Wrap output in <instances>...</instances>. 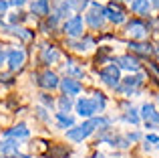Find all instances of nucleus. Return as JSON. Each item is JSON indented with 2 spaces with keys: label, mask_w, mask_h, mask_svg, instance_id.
I'll list each match as a JSON object with an SVG mask.
<instances>
[{
  "label": "nucleus",
  "mask_w": 159,
  "mask_h": 158,
  "mask_svg": "<svg viewBox=\"0 0 159 158\" xmlns=\"http://www.w3.org/2000/svg\"><path fill=\"white\" fill-rule=\"evenodd\" d=\"M20 154V140L4 138L0 142V156L2 158H16Z\"/></svg>",
  "instance_id": "obj_8"
},
{
  "label": "nucleus",
  "mask_w": 159,
  "mask_h": 158,
  "mask_svg": "<svg viewBox=\"0 0 159 158\" xmlns=\"http://www.w3.org/2000/svg\"><path fill=\"white\" fill-rule=\"evenodd\" d=\"M125 122H129V124H133V126H137V124H139V111H137V110H133V107H131V110H127V114H125Z\"/></svg>",
  "instance_id": "obj_25"
},
{
  "label": "nucleus",
  "mask_w": 159,
  "mask_h": 158,
  "mask_svg": "<svg viewBox=\"0 0 159 158\" xmlns=\"http://www.w3.org/2000/svg\"><path fill=\"white\" fill-rule=\"evenodd\" d=\"M131 10L135 12V14H149V10H151V2L149 0H131Z\"/></svg>",
  "instance_id": "obj_17"
},
{
  "label": "nucleus",
  "mask_w": 159,
  "mask_h": 158,
  "mask_svg": "<svg viewBox=\"0 0 159 158\" xmlns=\"http://www.w3.org/2000/svg\"><path fill=\"white\" fill-rule=\"evenodd\" d=\"M69 73H70V75H75V79H77V77H85V71H83L81 67H75L73 61H69Z\"/></svg>",
  "instance_id": "obj_26"
},
{
  "label": "nucleus",
  "mask_w": 159,
  "mask_h": 158,
  "mask_svg": "<svg viewBox=\"0 0 159 158\" xmlns=\"http://www.w3.org/2000/svg\"><path fill=\"white\" fill-rule=\"evenodd\" d=\"M32 77H36V83H39L43 89H47V91H52V89H57L58 87V83H61V79H58V75L54 71H44V73H40V75H32Z\"/></svg>",
  "instance_id": "obj_7"
},
{
  "label": "nucleus",
  "mask_w": 159,
  "mask_h": 158,
  "mask_svg": "<svg viewBox=\"0 0 159 158\" xmlns=\"http://www.w3.org/2000/svg\"><path fill=\"white\" fill-rule=\"evenodd\" d=\"M127 32L131 35L133 41H143L145 37H147L149 31H147V27H145L143 20L133 18V20H129V22H127Z\"/></svg>",
  "instance_id": "obj_9"
},
{
  "label": "nucleus",
  "mask_w": 159,
  "mask_h": 158,
  "mask_svg": "<svg viewBox=\"0 0 159 158\" xmlns=\"http://www.w3.org/2000/svg\"><path fill=\"white\" fill-rule=\"evenodd\" d=\"M91 99L97 103L99 111H103L107 107V97H105V93H101V91H93V97H91Z\"/></svg>",
  "instance_id": "obj_24"
},
{
  "label": "nucleus",
  "mask_w": 159,
  "mask_h": 158,
  "mask_svg": "<svg viewBox=\"0 0 159 158\" xmlns=\"http://www.w3.org/2000/svg\"><path fill=\"white\" fill-rule=\"evenodd\" d=\"M145 142H149V144H157V142H159V136H155V134H147V136H145Z\"/></svg>",
  "instance_id": "obj_33"
},
{
  "label": "nucleus",
  "mask_w": 159,
  "mask_h": 158,
  "mask_svg": "<svg viewBox=\"0 0 159 158\" xmlns=\"http://www.w3.org/2000/svg\"><path fill=\"white\" fill-rule=\"evenodd\" d=\"M58 87L62 89V95H70V97H75V95H79V93L83 91V83L79 81V79H75V77H65V79H61Z\"/></svg>",
  "instance_id": "obj_10"
},
{
  "label": "nucleus",
  "mask_w": 159,
  "mask_h": 158,
  "mask_svg": "<svg viewBox=\"0 0 159 158\" xmlns=\"http://www.w3.org/2000/svg\"><path fill=\"white\" fill-rule=\"evenodd\" d=\"M117 67L123 69V71H139L141 63L137 57H131V55H123L117 59Z\"/></svg>",
  "instance_id": "obj_13"
},
{
  "label": "nucleus",
  "mask_w": 159,
  "mask_h": 158,
  "mask_svg": "<svg viewBox=\"0 0 159 158\" xmlns=\"http://www.w3.org/2000/svg\"><path fill=\"white\" fill-rule=\"evenodd\" d=\"M109 124H111V120L109 118H89L87 122L79 124V126H73L66 130V138L70 140V142H83V140H87L91 134H93L95 130H103V128H109Z\"/></svg>",
  "instance_id": "obj_1"
},
{
  "label": "nucleus",
  "mask_w": 159,
  "mask_h": 158,
  "mask_svg": "<svg viewBox=\"0 0 159 158\" xmlns=\"http://www.w3.org/2000/svg\"><path fill=\"white\" fill-rule=\"evenodd\" d=\"M93 47V39H89V37H85V39H81V41H70V49H75V51H79V53H85V51H89V49Z\"/></svg>",
  "instance_id": "obj_20"
},
{
  "label": "nucleus",
  "mask_w": 159,
  "mask_h": 158,
  "mask_svg": "<svg viewBox=\"0 0 159 158\" xmlns=\"http://www.w3.org/2000/svg\"><path fill=\"white\" fill-rule=\"evenodd\" d=\"M0 158H2V156H0Z\"/></svg>",
  "instance_id": "obj_42"
},
{
  "label": "nucleus",
  "mask_w": 159,
  "mask_h": 158,
  "mask_svg": "<svg viewBox=\"0 0 159 158\" xmlns=\"http://www.w3.org/2000/svg\"><path fill=\"white\" fill-rule=\"evenodd\" d=\"M24 18H26V16H24L22 12H14V14H10V16H8V22H10L12 27H14L16 22H22Z\"/></svg>",
  "instance_id": "obj_27"
},
{
  "label": "nucleus",
  "mask_w": 159,
  "mask_h": 158,
  "mask_svg": "<svg viewBox=\"0 0 159 158\" xmlns=\"http://www.w3.org/2000/svg\"><path fill=\"white\" fill-rule=\"evenodd\" d=\"M155 146H157V148H159V142H157V144H155Z\"/></svg>",
  "instance_id": "obj_39"
},
{
  "label": "nucleus",
  "mask_w": 159,
  "mask_h": 158,
  "mask_svg": "<svg viewBox=\"0 0 159 158\" xmlns=\"http://www.w3.org/2000/svg\"><path fill=\"white\" fill-rule=\"evenodd\" d=\"M121 69L117 67V65H107V67H103L101 71H99V77H101V81L105 83L107 87H113V89H117L121 83V75H119Z\"/></svg>",
  "instance_id": "obj_6"
},
{
  "label": "nucleus",
  "mask_w": 159,
  "mask_h": 158,
  "mask_svg": "<svg viewBox=\"0 0 159 158\" xmlns=\"http://www.w3.org/2000/svg\"><path fill=\"white\" fill-rule=\"evenodd\" d=\"M83 28H85V18L81 14H73L70 18H66L62 22V32L66 37H70V39H81Z\"/></svg>",
  "instance_id": "obj_2"
},
{
  "label": "nucleus",
  "mask_w": 159,
  "mask_h": 158,
  "mask_svg": "<svg viewBox=\"0 0 159 158\" xmlns=\"http://www.w3.org/2000/svg\"><path fill=\"white\" fill-rule=\"evenodd\" d=\"M153 51H155V55H157V59H159V45H157L155 49H153Z\"/></svg>",
  "instance_id": "obj_36"
},
{
  "label": "nucleus",
  "mask_w": 159,
  "mask_h": 158,
  "mask_svg": "<svg viewBox=\"0 0 159 158\" xmlns=\"http://www.w3.org/2000/svg\"><path fill=\"white\" fill-rule=\"evenodd\" d=\"M75 110H77V114L81 116V118H95L97 114H101L99 111V107H97V103L93 101L91 97H81V99H77L75 101Z\"/></svg>",
  "instance_id": "obj_5"
},
{
  "label": "nucleus",
  "mask_w": 159,
  "mask_h": 158,
  "mask_svg": "<svg viewBox=\"0 0 159 158\" xmlns=\"http://www.w3.org/2000/svg\"><path fill=\"white\" fill-rule=\"evenodd\" d=\"M8 0H0V14H6V10H8Z\"/></svg>",
  "instance_id": "obj_34"
},
{
  "label": "nucleus",
  "mask_w": 159,
  "mask_h": 158,
  "mask_svg": "<svg viewBox=\"0 0 159 158\" xmlns=\"http://www.w3.org/2000/svg\"><path fill=\"white\" fill-rule=\"evenodd\" d=\"M36 118H39V120H44V122H47V120H48L47 110H44V107H36Z\"/></svg>",
  "instance_id": "obj_30"
},
{
  "label": "nucleus",
  "mask_w": 159,
  "mask_h": 158,
  "mask_svg": "<svg viewBox=\"0 0 159 158\" xmlns=\"http://www.w3.org/2000/svg\"><path fill=\"white\" fill-rule=\"evenodd\" d=\"M8 4L14 6V8H22L24 4H26V0H8Z\"/></svg>",
  "instance_id": "obj_32"
},
{
  "label": "nucleus",
  "mask_w": 159,
  "mask_h": 158,
  "mask_svg": "<svg viewBox=\"0 0 159 158\" xmlns=\"http://www.w3.org/2000/svg\"><path fill=\"white\" fill-rule=\"evenodd\" d=\"M117 2H121V0H117Z\"/></svg>",
  "instance_id": "obj_40"
},
{
  "label": "nucleus",
  "mask_w": 159,
  "mask_h": 158,
  "mask_svg": "<svg viewBox=\"0 0 159 158\" xmlns=\"http://www.w3.org/2000/svg\"><path fill=\"white\" fill-rule=\"evenodd\" d=\"M143 85V75H129L123 79V87H119L121 91H129V89H135V87Z\"/></svg>",
  "instance_id": "obj_18"
},
{
  "label": "nucleus",
  "mask_w": 159,
  "mask_h": 158,
  "mask_svg": "<svg viewBox=\"0 0 159 158\" xmlns=\"http://www.w3.org/2000/svg\"><path fill=\"white\" fill-rule=\"evenodd\" d=\"M10 28H12V32H14V37H18L20 41H32L34 39V32L24 28V27H10Z\"/></svg>",
  "instance_id": "obj_21"
},
{
  "label": "nucleus",
  "mask_w": 159,
  "mask_h": 158,
  "mask_svg": "<svg viewBox=\"0 0 159 158\" xmlns=\"http://www.w3.org/2000/svg\"><path fill=\"white\" fill-rule=\"evenodd\" d=\"M141 138V134H139V132H129V134H127V140H129V142H137V140H139Z\"/></svg>",
  "instance_id": "obj_31"
},
{
  "label": "nucleus",
  "mask_w": 159,
  "mask_h": 158,
  "mask_svg": "<svg viewBox=\"0 0 159 158\" xmlns=\"http://www.w3.org/2000/svg\"><path fill=\"white\" fill-rule=\"evenodd\" d=\"M103 14H105V20L113 24H123L125 20H127V16H125V12L121 10L117 4H109V6H103Z\"/></svg>",
  "instance_id": "obj_11"
},
{
  "label": "nucleus",
  "mask_w": 159,
  "mask_h": 158,
  "mask_svg": "<svg viewBox=\"0 0 159 158\" xmlns=\"http://www.w3.org/2000/svg\"><path fill=\"white\" fill-rule=\"evenodd\" d=\"M95 158H105V156H95Z\"/></svg>",
  "instance_id": "obj_38"
},
{
  "label": "nucleus",
  "mask_w": 159,
  "mask_h": 158,
  "mask_svg": "<svg viewBox=\"0 0 159 158\" xmlns=\"http://www.w3.org/2000/svg\"><path fill=\"white\" fill-rule=\"evenodd\" d=\"M129 2H131V0H129Z\"/></svg>",
  "instance_id": "obj_41"
},
{
  "label": "nucleus",
  "mask_w": 159,
  "mask_h": 158,
  "mask_svg": "<svg viewBox=\"0 0 159 158\" xmlns=\"http://www.w3.org/2000/svg\"><path fill=\"white\" fill-rule=\"evenodd\" d=\"M26 63V51L22 47H12L8 49V57H6V65L10 71H20Z\"/></svg>",
  "instance_id": "obj_3"
},
{
  "label": "nucleus",
  "mask_w": 159,
  "mask_h": 158,
  "mask_svg": "<svg viewBox=\"0 0 159 158\" xmlns=\"http://www.w3.org/2000/svg\"><path fill=\"white\" fill-rule=\"evenodd\" d=\"M54 118H57V128H73L75 126V118L70 114H66V111H57Z\"/></svg>",
  "instance_id": "obj_16"
},
{
  "label": "nucleus",
  "mask_w": 159,
  "mask_h": 158,
  "mask_svg": "<svg viewBox=\"0 0 159 158\" xmlns=\"http://www.w3.org/2000/svg\"><path fill=\"white\" fill-rule=\"evenodd\" d=\"M153 116H155V107H153L151 103H145V106L141 107L139 118H143L145 122H151V120H153Z\"/></svg>",
  "instance_id": "obj_23"
},
{
  "label": "nucleus",
  "mask_w": 159,
  "mask_h": 158,
  "mask_svg": "<svg viewBox=\"0 0 159 158\" xmlns=\"http://www.w3.org/2000/svg\"><path fill=\"white\" fill-rule=\"evenodd\" d=\"M6 57H8V49H6V45L0 43V67L6 63Z\"/></svg>",
  "instance_id": "obj_29"
},
{
  "label": "nucleus",
  "mask_w": 159,
  "mask_h": 158,
  "mask_svg": "<svg viewBox=\"0 0 159 158\" xmlns=\"http://www.w3.org/2000/svg\"><path fill=\"white\" fill-rule=\"evenodd\" d=\"M73 106H75V101H73L70 95H61V97H58V111H66V114H69Z\"/></svg>",
  "instance_id": "obj_22"
},
{
  "label": "nucleus",
  "mask_w": 159,
  "mask_h": 158,
  "mask_svg": "<svg viewBox=\"0 0 159 158\" xmlns=\"http://www.w3.org/2000/svg\"><path fill=\"white\" fill-rule=\"evenodd\" d=\"M149 2H153V6H155V8H159V0H149Z\"/></svg>",
  "instance_id": "obj_35"
},
{
  "label": "nucleus",
  "mask_w": 159,
  "mask_h": 158,
  "mask_svg": "<svg viewBox=\"0 0 159 158\" xmlns=\"http://www.w3.org/2000/svg\"><path fill=\"white\" fill-rule=\"evenodd\" d=\"M129 51L137 53V55H149L153 51V47L149 43H141V41H131L129 43Z\"/></svg>",
  "instance_id": "obj_19"
},
{
  "label": "nucleus",
  "mask_w": 159,
  "mask_h": 158,
  "mask_svg": "<svg viewBox=\"0 0 159 158\" xmlns=\"http://www.w3.org/2000/svg\"><path fill=\"white\" fill-rule=\"evenodd\" d=\"M58 59H61V51L54 45H43L40 47V61H43V65H52Z\"/></svg>",
  "instance_id": "obj_12"
},
{
  "label": "nucleus",
  "mask_w": 159,
  "mask_h": 158,
  "mask_svg": "<svg viewBox=\"0 0 159 158\" xmlns=\"http://www.w3.org/2000/svg\"><path fill=\"white\" fill-rule=\"evenodd\" d=\"M91 10H87L85 14V20L91 24V27L97 31V28H103V24H105V14H103V6L99 2H93L91 0Z\"/></svg>",
  "instance_id": "obj_4"
},
{
  "label": "nucleus",
  "mask_w": 159,
  "mask_h": 158,
  "mask_svg": "<svg viewBox=\"0 0 159 158\" xmlns=\"http://www.w3.org/2000/svg\"><path fill=\"white\" fill-rule=\"evenodd\" d=\"M30 12L34 16H39V18H44V16H48V12H51V2H48V0H34V2L30 4Z\"/></svg>",
  "instance_id": "obj_15"
},
{
  "label": "nucleus",
  "mask_w": 159,
  "mask_h": 158,
  "mask_svg": "<svg viewBox=\"0 0 159 158\" xmlns=\"http://www.w3.org/2000/svg\"><path fill=\"white\" fill-rule=\"evenodd\" d=\"M40 101H43L44 106L48 107V110H52V107H54V99H52L48 93H40Z\"/></svg>",
  "instance_id": "obj_28"
},
{
  "label": "nucleus",
  "mask_w": 159,
  "mask_h": 158,
  "mask_svg": "<svg viewBox=\"0 0 159 158\" xmlns=\"http://www.w3.org/2000/svg\"><path fill=\"white\" fill-rule=\"evenodd\" d=\"M30 136V130L26 128V124H16L10 130L4 132V138H14V140H26Z\"/></svg>",
  "instance_id": "obj_14"
},
{
  "label": "nucleus",
  "mask_w": 159,
  "mask_h": 158,
  "mask_svg": "<svg viewBox=\"0 0 159 158\" xmlns=\"http://www.w3.org/2000/svg\"><path fill=\"white\" fill-rule=\"evenodd\" d=\"M16 158H30V156H28V154H18Z\"/></svg>",
  "instance_id": "obj_37"
}]
</instances>
